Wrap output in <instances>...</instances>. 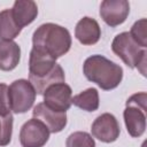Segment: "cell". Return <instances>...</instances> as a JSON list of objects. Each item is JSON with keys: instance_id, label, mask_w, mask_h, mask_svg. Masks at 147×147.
I'll return each instance as SVG.
<instances>
[{"instance_id": "cell-1", "label": "cell", "mask_w": 147, "mask_h": 147, "mask_svg": "<svg viewBox=\"0 0 147 147\" xmlns=\"http://www.w3.org/2000/svg\"><path fill=\"white\" fill-rule=\"evenodd\" d=\"M32 44V49L56 61V59L69 52L71 36L65 28L59 24L45 23L33 32Z\"/></svg>"}, {"instance_id": "cell-2", "label": "cell", "mask_w": 147, "mask_h": 147, "mask_svg": "<svg viewBox=\"0 0 147 147\" xmlns=\"http://www.w3.org/2000/svg\"><path fill=\"white\" fill-rule=\"evenodd\" d=\"M83 70L88 80L95 83L105 91L117 87L123 78L122 67L102 55L87 57L84 62Z\"/></svg>"}, {"instance_id": "cell-3", "label": "cell", "mask_w": 147, "mask_h": 147, "mask_svg": "<svg viewBox=\"0 0 147 147\" xmlns=\"http://www.w3.org/2000/svg\"><path fill=\"white\" fill-rule=\"evenodd\" d=\"M113 52L122 59V61L130 68H138L145 76L146 67V48L139 46L131 37L130 32H122L117 34L111 42Z\"/></svg>"}, {"instance_id": "cell-4", "label": "cell", "mask_w": 147, "mask_h": 147, "mask_svg": "<svg viewBox=\"0 0 147 147\" xmlns=\"http://www.w3.org/2000/svg\"><path fill=\"white\" fill-rule=\"evenodd\" d=\"M146 102L147 94L145 92L136 93L126 100V107L123 116L126 130L133 138L142 136L146 130Z\"/></svg>"}, {"instance_id": "cell-5", "label": "cell", "mask_w": 147, "mask_h": 147, "mask_svg": "<svg viewBox=\"0 0 147 147\" xmlns=\"http://www.w3.org/2000/svg\"><path fill=\"white\" fill-rule=\"evenodd\" d=\"M10 109L15 114H23L31 109L36 100V90L26 79H17L8 86Z\"/></svg>"}, {"instance_id": "cell-6", "label": "cell", "mask_w": 147, "mask_h": 147, "mask_svg": "<svg viewBox=\"0 0 147 147\" xmlns=\"http://www.w3.org/2000/svg\"><path fill=\"white\" fill-rule=\"evenodd\" d=\"M47 126L37 118L25 122L20 131V141L23 147H42L49 139Z\"/></svg>"}, {"instance_id": "cell-7", "label": "cell", "mask_w": 147, "mask_h": 147, "mask_svg": "<svg viewBox=\"0 0 147 147\" xmlns=\"http://www.w3.org/2000/svg\"><path fill=\"white\" fill-rule=\"evenodd\" d=\"M44 103L55 111H67L71 103L72 91L65 83L51 85L44 92Z\"/></svg>"}, {"instance_id": "cell-8", "label": "cell", "mask_w": 147, "mask_h": 147, "mask_svg": "<svg viewBox=\"0 0 147 147\" xmlns=\"http://www.w3.org/2000/svg\"><path fill=\"white\" fill-rule=\"evenodd\" d=\"M94 138L102 142H113L119 137V125L116 117L109 113L98 116L91 127Z\"/></svg>"}, {"instance_id": "cell-9", "label": "cell", "mask_w": 147, "mask_h": 147, "mask_svg": "<svg viewBox=\"0 0 147 147\" xmlns=\"http://www.w3.org/2000/svg\"><path fill=\"white\" fill-rule=\"evenodd\" d=\"M130 13V5L126 0H105L100 6V16L110 26L122 24Z\"/></svg>"}, {"instance_id": "cell-10", "label": "cell", "mask_w": 147, "mask_h": 147, "mask_svg": "<svg viewBox=\"0 0 147 147\" xmlns=\"http://www.w3.org/2000/svg\"><path fill=\"white\" fill-rule=\"evenodd\" d=\"M33 118L41 121L48 129L49 132L56 133L64 129L67 125V114L65 111H55L48 108L44 102L38 103L33 108Z\"/></svg>"}, {"instance_id": "cell-11", "label": "cell", "mask_w": 147, "mask_h": 147, "mask_svg": "<svg viewBox=\"0 0 147 147\" xmlns=\"http://www.w3.org/2000/svg\"><path fill=\"white\" fill-rule=\"evenodd\" d=\"M75 36L83 45H94L101 37V30L94 18L85 16L78 21L75 29Z\"/></svg>"}, {"instance_id": "cell-12", "label": "cell", "mask_w": 147, "mask_h": 147, "mask_svg": "<svg viewBox=\"0 0 147 147\" xmlns=\"http://www.w3.org/2000/svg\"><path fill=\"white\" fill-rule=\"evenodd\" d=\"M10 13L15 23L23 29L25 25H29L34 21L38 15V7L32 0H17L14 2Z\"/></svg>"}, {"instance_id": "cell-13", "label": "cell", "mask_w": 147, "mask_h": 147, "mask_svg": "<svg viewBox=\"0 0 147 147\" xmlns=\"http://www.w3.org/2000/svg\"><path fill=\"white\" fill-rule=\"evenodd\" d=\"M21 59V48L13 40H0V70L15 69Z\"/></svg>"}, {"instance_id": "cell-14", "label": "cell", "mask_w": 147, "mask_h": 147, "mask_svg": "<svg viewBox=\"0 0 147 147\" xmlns=\"http://www.w3.org/2000/svg\"><path fill=\"white\" fill-rule=\"evenodd\" d=\"M71 103L76 107L86 110V111H94L99 108V93L96 88L90 87L79 94L75 95L71 99Z\"/></svg>"}, {"instance_id": "cell-15", "label": "cell", "mask_w": 147, "mask_h": 147, "mask_svg": "<svg viewBox=\"0 0 147 147\" xmlns=\"http://www.w3.org/2000/svg\"><path fill=\"white\" fill-rule=\"evenodd\" d=\"M65 77H64V71L62 69V67L60 64L56 63L55 68L53 69V71L51 74H48L47 76H45L41 79H37V80H29L32 86L36 90L37 94H44V92L46 91L47 87H49L51 85L54 84H59V83H64Z\"/></svg>"}, {"instance_id": "cell-16", "label": "cell", "mask_w": 147, "mask_h": 147, "mask_svg": "<svg viewBox=\"0 0 147 147\" xmlns=\"http://www.w3.org/2000/svg\"><path fill=\"white\" fill-rule=\"evenodd\" d=\"M22 29L13 20L10 9L0 11V38L1 40H13L16 38Z\"/></svg>"}, {"instance_id": "cell-17", "label": "cell", "mask_w": 147, "mask_h": 147, "mask_svg": "<svg viewBox=\"0 0 147 147\" xmlns=\"http://www.w3.org/2000/svg\"><path fill=\"white\" fill-rule=\"evenodd\" d=\"M65 145L67 147H95V141L87 132L77 131L67 138Z\"/></svg>"}, {"instance_id": "cell-18", "label": "cell", "mask_w": 147, "mask_h": 147, "mask_svg": "<svg viewBox=\"0 0 147 147\" xmlns=\"http://www.w3.org/2000/svg\"><path fill=\"white\" fill-rule=\"evenodd\" d=\"M130 34L139 46H141L142 48H146L147 47V20L141 18L137 21L132 25Z\"/></svg>"}, {"instance_id": "cell-19", "label": "cell", "mask_w": 147, "mask_h": 147, "mask_svg": "<svg viewBox=\"0 0 147 147\" xmlns=\"http://www.w3.org/2000/svg\"><path fill=\"white\" fill-rule=\"evenodd\" d=\"M13 132V116H0V146H6L10 142Z\"/></svg>"}, {"instance_id": "cell-20", "label": "cell", "mask_w": 147, "mask_h": 147, "mask_svg": "<svg viewBox=\"0 0 147 147\" xmlns=\"http://www.w3.org/2000/svg\"><path fill=\"white\" fill-rule=\"evenodd\" d=\"M10 102L8 95V86L3 83H0V116L10 115Z\"/></svg>"}]
</instances>
